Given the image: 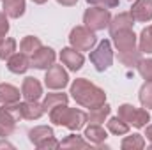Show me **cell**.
<instances>
[{"instance_id": "cell-1", "label": "cell", "mask_w": 152, "mask_h": 150, "mask_svg": "<svg viewBox=\"0 0 152 150\" xmlns=\"http://www.w3.org/2000/svg\"><path fill=\"white\" fill-rule=\"evenodd\" d=\"M69 94H71V97L75 99L80 106L88 108V110L97 108V106H101V104L106 103V94H104V90L99 88L97 85L90 83V81L85 79V78H78V79L73 81Z\"/></svg>"}, {"instance_id": "cell-2", "label": "cell", "mask_w": 152, "mask_h": 150, "mask_svg": "<svg viewBox=\"0 0 152 150\" xmlns=\"http://www.w3.org/2000/svg\"><path fill=\"white\" fill-rule=\"evenodd\" d=\"M50 120L55 125H64L71 131H80L87 122V113L76 108H69L67 104H58L50 111Z\"/></svg>"}, {"instance_id": "cell-3", "label": "cell", "mask_w": 152, "mask_h": 150, "mask_svg": "<svg viewBox=\"0 0 152 150\" xmlns=\"http://www.w3.org/2000/svg\"><path fill=\"white\" fill-rule=\"evenodd\" d=\"M110 20H112V14L106 7H90L85 11L83 14V23L87 28H90L92 32H97V30H103L104 27L110 25Z\"/></svg>"}, {"instance_id": "cell-4", "label": "cell", "mask_w": 152, "mask_h": 150, "mask_svg": "<svg viewBox=\"0 0 152 150\" xmlns=\"http://www.w3.org/2000/svg\"><path fill=\"white\" fill-rule=\"evenodd\" d=\"M118 117L127 122L129 125H134L136 129L147 127V122H151V113L142 108H134L131 104H122L118 106Z\"/></svg>"}, {"instance_id": "cell-5", "label": "cell", "mask_w": 152, "mask_h": 150, "mask_svg": "<svg viewBox=\"0 0 152 150\" xmlns=\"http://www.w3.org/2000/svg\"><path fill=\"white\" fill-rule=\"evenodd\" d=\"M90 62L94 64V67H96L99 73L106 71V69L112 66V62H113V50H112V42H110V41H106V39H104V41H101V42L97 44V48L90 51Z\"/></svg>"}, {"instance_id": "cell-6", "label": "cell", "mask_w": 152, "mask_h": 150, "mask_svg": "<svg viewBox=\"0 0 152 150\" xmlns=\"http://www.w3.org/2000/svg\"><path fill=\"white\" fill-rule=\"evenodd\" d=\"M69 42L78 51H90L96 46L97 39H96V34L90 28H87V27H75L71 30V34H69Z\"/></svg>"}, {"instance_id": "cell-7", "label": "cell", "mask_w": 152, "mask_h": 150, "mask_svg": "<svg viewBox=\"0 0 152 150\" xmlns=\"http://www.w3.org/2000/svg\"><path fill=\"white\" fill-rule=\"evenodd\" d=\"M20 118H21V115H20L18 103L0 108V138L11 136V134L14 133L16 122H18Z\"/></svg>"}, {"instance_id": "cell-8", "label": "cell", "mask_w": 152, "mask_h": 150, "mask_svg": "<svg viewBox=\"0 0 152 150\" xmlns=\"http://www.w3.org/2000/svg\"><path fill=\"white\" fill-rule=\"evenodd\" d=\"M69 81V76L66 73V69L62 66H51L50 69H46V76H44V85L51 90H62Z\"/></svg>"}, {"instance_id": "cell-9", "label": "cell", "mask_w": 152, "mask_h": 150, "mask_svg": "<svg viewBox=\"0 0 152 150\" xmlns=\"http://www.w3.org/2000/svg\"><path fill=\"white\" fill-rule=\"evenodd\" d=\"M55 51L51 48H46V46H41L36 53H32L30 57V67H36V69H50L53 64H55Z\"/></svg>"}, {"instance_id": "cell-10", "label": "cell", "mask_w": 152, "mask_h": 150, "mask_svg": "<svg viewBox=\"0 0 152 150\" xmlns=\"http://www.w3.org/2000/svg\"><path fill=\"white\" fill-rule=\"evenodd\" d=\"M115 42V48L118 50V53H124V51H129V50H134L136 48V34L133 32V28H127V30H118L112 34Z\"/></svg>"}, {"instance_id": "cell-11", "label": "cell", "mask_w": 152, "mask_h": 150, "mask_svg": "<svg viewBox=\"0 0 152 150\" xmlns=\"http://www.w3.org/2000/svg\"><path fill=\"white\" fill-rule=\"evenodd\" d=\"M131 16L138 23H147L152 20V0H136L131 7Z\"/></svg>"}, {"instance_id": "cell-12", "label": "cell", "mask_w": 152, "mask_h": 150, "mask_svg": "<svg viewBox=\"0 0 152 150\" xmlns=\"http://www.w3.org/2000/svg\"><path fill=\"white\" fill-rule=\"evenodd\" d=\"M60 60H62V64L67 66V69H71V71H80L81 66H83V62H85L81 51L75 50L73 46H71V48H64V50L60 51Z\"/></svg>"}, {"instance_id": "cell-13", "label": "cell", "mask_w": 152, "mask_h": 150, "mask_svg": "<svg viewBox=\"0 0 152 150\" xmlns=\"http://www.w3.org/2000/svg\"><path fill=\"white\" fill-rule=\"evenodd\" d=\"M30 67V58L25 53H14L7 58V69L14 74H23Z\"/></svg>"}, {"instance_id": "cell-14", "label": "cell", "mask_w": 152, "mask_h": 150, "mask_svg": "<svg viewBox=\"0 0 152 150\" xmlns=\"http://www.w3.org/2000/svg\"><path fill=\"white\" fill-rule=\"evenodd\" d=\"M21 95L25 97V101H37L42 95V87L36 78H25L23 85H21Z\"/></svg>"}, {"instance_id": "cell-15", "label": "cell", "mask_w": 152, "mask_h": 150, "mask_svg": "<svg viewBox=\"0 0 152 150\" xmlns=\"http://www.w3.org/2000/svg\"><path fill=\"white\" fill-rule=\"evenodd\" d=\"M18 108H20V115H21V118H25V120H37V118L42 117V113H44L42 104H39L37 101L18 103Z\"/></svg>"}, {"instance_id": "cell-16", "label": "cell", "mask_w": 152, "mask_h": 150, "mask_svg": "<svg viewBox=\"0 0 152 150\" xmlns=\"http://www.w3.org/2000/svg\"><path fill=\"white\" fill-rule=\"evenodd\" d=\"M133 25H134V20H133L131 12H120V14H117L115 18L110 20V25H108V28H110V36L115 34V32H118V30L133 28Z\"/></svg>"}, {"instance_id": "cell-17", "label": "cell", "mask_w": 152, "mask_h": 150, "mask_svg": "<svg viewBox=\"0 0 152 150\" xmlns=\"http://www.w3.org/2000/svg\"><path fill=\"white\" fill-rule=\"evenodd\" d=\"M20 90L9 83H0V103L4 106H9V104H16L20 103Z\"/></svg>"}, {"instance_id": "cell-18", "label": "cell", "mask_w": 152, "mask_h": 150, "mask_svg": "<svg viewBox=\"0 0 152 150\" xmlns=\"http://www.w3.org/2000/svg\"><path fill=\"white\" fill-rule=\"evenodd\" d=\"M88 143H94V145H101L108 136H106V131L101 127V124H90L87 129H85V134Z\"/></svg>"}, {"instance_id": "cell-19", "label": "cell", "mask_w": 152, "mask_h": 150, "mask_svg": "<svg viewBox=\"0 0 152 150\" xmlns=\"http://www.w3.org/2000/svg\"><path fill=\"white\" fill-rule=\"evenodd\" d=\"M51 136H53V129L48 127V125H37V127L30 129V133H28V138H30V141L36 147H39L41 143H44L46 140H50Z\"/></svg>"}, {"instance_id": "cell-20", "label": "cell", "mask_w": 152, "mask_h": 150, "mask_svg": "<svg viewBox=\"0 0 152 150\" xmlns=\"http://www.w3.org/2000/svg\"><path fill=\"white\" fill-rule=\"evenodd\" d=\"M4 12L9 18H20L25 14V0H2Z\"/></svg>"}, {"instance_id": "cell-21", "label": "cell", "mask_w": 152, "mask_h": 150, "mask_svg": "<svg viewBox=\"0 0 152 150\" xmlns=\"http://www.w3.org/2000/svg\"><path fill=\"white\" fill-rule=\"evenodd\" d=\"M110 111H112V108L106 103L97 106V108H92L90 111L87 113V122H90V124H103L104 118L110 115Z\"/></svg>"}, {"instance_id": "cell-22", "label": "cell", "mask_w": 152, "mask_h": 150, "mask_svg": "<svg viewBox=\"0 0 152 150\" xmlns=\"http://www.w3.org/2000/svg\"><path fill=\"white\" fill-rule=\"evenodd\" d=\"M67 101H69V97L66 95V94H58V92H55V94H48L46 97H44V101H42V108H44V111H51L55 106H58V104H67Z\"/></svg>"}, {"instance_id": "cell-23", "label": "cell", "mask_w": 152, "mask_h": 150, "mask_svg": "<svg viewBox=\"0 0 152 150\" xmlns=\"http://www.w3.org/2000/svg\"><path fill=\"white\" fill-rule=\"evenodd\" d=\"M118 60H120L124 66H127V67H136L138 62L142 60V51H140V48H134V50L118 53Z\"/></svg>"}, {"instance_id": "cell-24", "label": "cell", "mask_w": 152, "mask_h": 150, "mask_svg": "<svg viewBox=\"0 0 152 150\" xmlns=\"http://www.w3.org/2000/svg\"><path fill=\"white\" fill-rule=\"evenodd\" d=\"M108 131L115 136H124V134L129 133V124L124 122L120 117H113V118L108 120Z\"/></svg>"}, {"instance_id": "cell-25", "label": "cell", "mask_w": 152, "mask_h": 150, "mask_svg": "<svg viewBox=\"0 0 152 150\" xmlns=\"http://www.w3.org/2000/svg\"><path fill=\"white\" fill-rule=\"evenodd\" d=\"M120 147L124 150H142L145 147V140L142 134H133V136H126L120 143Z\"/></svg>"}, {"instance_id": "cell-26", "label": "cell", "mask_w": 152, "mask_h": 150, "mask_svg": "<svg viewBox=\"0 0 152 150\" xmlns=\"http://www.w3.org/2000/svg\"><path fill=\"white\" fill-rule=\"evenodd\" d=\"M60 147H64V149H88L90 143L85 141V140H83L81 136H78V134H69L66 140L60 141Z\"/></svg>"}, {"instance_id": "cell-27", "label": "cell", "mask_w": 152, "mask_h": 150, "mask_svg": "<svg viewBox=\"0 0 152 150\" xmlns=\"http://www.w3.org/2000/svg\"><path fill=\"white\" fill-rule=\"evenodd\" d=\"M41 46H42L41 41H39L37 37H34V36H27V37H23V41L20 42V50H21V53H25V55L36 53Z\"/></svg>"}, {"instance_id": "cell-28", "label": "cell", "mask_w": 152, "mask_h": 150, "mask_svg": "<svg viewBox=\"0 0 152 150\" xmlns=\"http://www.w3.org/2000/svg\"><path fill=\"white\" fill-rule=\"evenodd\" d=\"M140 51L142 53H152V25H149L147 28H143L142 30V34H140Z\"/></svg>"}, {"instance_id": "cell-29", "label": "cell", "mask_w": 152, "mask_h": 150, "mask_svg": "<svg viewBox=\"0 0 152 150\" xmlns=\"http://www.w3.org/2000/svg\"><path fill=\"white\" fill-rule=\"evenodd\" d=\"M16 51V41L11 37H5L0 41V60H7Z\"/></svg>"}, {"instance_id": "cell-30", "label": "cell", "mask_w": 152, "mask_h": 150, "mask_svg": "<svg viewBox=\"0 0 152 150\" xmlns=\"http://www.w3.org/2000/svg\"><path fill=\"white\" fill-rule=\"evenodd\" d=\"M140 103L143 108L152 110V81H145L140 88Z\"/></svg>"}, {"instance_id": "cell-31", "label": "cell", "mask_w": 152, "mask_h": 150, "mask_svg": "<svg viewBox=\"0 0 152 150\" xmlns=\"http://www.w3.org/2000/svg\"><path fill=\"white\" fill-rule=\"evenodd\" d=\"M138 73L142 74L143 79H147V81H152V58H142L140 62H138Z\"/></svg>"}, {"instance_id": "cell-32", "label": "cell", "mask_w": 152, "mask_h": 150, "mask_svg": "<svg viewBox=\"0 0 152 150\" xmlns=\"http://www.w3.org/2000/svg\"><path fill=\"white\" fill-rule=\"evenodd\" d=\"M90 5H97V7H106V9H113L118 5V0H87Z\"/></svg>"}, {"instance_id": "cell-33", "label": "cell", "mask_w": 152, "mask_h": 150, "mask_svg": "<svg viewBox=\"0 0 152 150\" xmlns=\"http://www.w3.org/2000/svg\"><path fill=\"white\" fill-rule=\"evenodd\" d=\"M9 32V21H7V14L0 12V41L5 39V34Z\"/></svg>"}, {"instance_id": "cell-34", "label": "cell", "mask_w": 152, "mask_h": 150, "mask_svg": "<svg viewBox=\"0 0 152 150\" xmlns=\"http://www.w3.org/2000/svg\"><path fill=\"white\" fill-rule=\"evenodd\" d=\"M57 2H58L60 5H66V7H71V5H75L76 2H78V0H57Z\"/></svg>"}, {"instance_id": "cell-35", "label": "cell", "mask_w": 152, "mask_h": 150, "mask_svg": "<svg viewBox=\"0 0 152 150\" xmlns=\"http://www.w3.org/2000/svg\"><path fill=\"white\" fill-rule=\"evenodd\" d=\"M145 136H147V140L152 143V124L151 125H147V133H145Z\"/></svg>"}, {"instance_id": "cell-36", "label": "cell", "mask_w": 152, "mask_h": 150, "mask_svg": "<svg viewBox=\"0 0 152 150\" xmlns=\"http://www.w3.org/2000/svg\"><path fill=\"white\" fill-rule=\"evenodd\" d=\"M4 147H7V149H12V145H11V143H7V141H0V149H4Z\"/></svg>"}, {"instance_id": "cell-37", "label": "cell", "mask_w": 152, "mask_h": 150, "mask_svg": "<svg viewBox=\"0 0 152 150\" xmlns=\"http://www.w3.org/2000/svg\"><path fill=\"white\" fill-rule=\"evenodd\" d=\"M32 2H34V4H46L48 0H32Z\"/></svg>"}, {"instance_id": "cell-38", "label": "cell", "mask_w": 152, "mask_h": 150, "mask_svg": "<svg viewBox=\"0 0 152 150\" xmlns=\"http://www.w3.org/2000/svg\"><path fill=\"white\" fill-rule=\"evenodd\" d=\"M151 149H152V143H151Z\"/></svg>"}]
</instances>
